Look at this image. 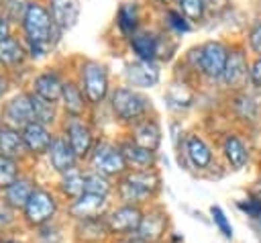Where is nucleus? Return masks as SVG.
<instances>
[{
	"label": "nucleus",
	"mask_w": 261,
	"mask_h": 243,
	"mask_svg": "<svg viewBox=\"0 0 261 243\" xmlns=\"http://www.w3.org/2000/svg\"><path fill=\"white\" fill-rule=\"evenodd\" d=\"M18 35L22 37L29 59L33 65H39L57 51V45L61 43L63 33L55 27L45 0H31L29 8L22 16V22L18 25Z\"/></svg>",
	"instance_id": "nucleus-1"
},
{
	"label": "nucleus",
	"mask_w": 261,
	"mask_h": 243,
	"mask_svg": "<svg viewBox=\"0 0 261 243\" xmlns=\"http://www.w3.org/2000/svg\"><path fill=\"white\" fill-rule=\"evenodd\" d=\"M69 71H71L73 80L80 84V88L84 90L90 108H98V106L106 104V100L112 92L110 71H108L106 63H102L98 59H90V57H80L77 65Z\"/></svg>",
	"instance_id": "nucleus-2"
},
{
	"label": "nucleus",
	"mask_w": 261,
	"mask_h": 243,
	"mask_svg": "<svg viewBox=\"0 0 261 243\" xmlns=\"http://www.w3.org/2000/svg\"><path fill=\"white\" fill-rule=\"evenodd\" d=\"M161 190V176L155 167L149 169H128L122 178L114 182V192L120 204L143 206L151 202Z\"/></svg>",
	"instance_id": "nucleus-3"
},
{
	"label": "nucleus",
	"mask_w": 261,
	"mask_h": 243,
	"mask_svg": "<svg viewBox=\"0 0 261 243\" xmlns=\"http://www.w3.org/2000/svg\"><path fill=\"white\" fill-rule=\"evenodd\" d=\"M106 104H108L114 120L126 125L128 129L133 125H137L139 120L147 118L151 112V100L141 90H135L126 84L112 88Z\"/></svg>",
	"instance_id": "nucleus-4"
},
{
	"label": "nucleus",
	"mask_w": 261,
	"mask_h": 243,
	"mask_svg": "<svg viewBox=\"0 0 261 243\" xmlns=\"http://www.w3.org/2000/svg\"><path fill=\"white\" fill-rule=\"evenodd\" d=\"M88 167L94 172H100L104 176H108L110 180H118L128 172V163L118 147V141H110V139H98L90 157H88Z\"/></svg>",
	"instance_id": "nucleus-5"
},
{
	"label": "nucleus",
	"mask_w": 261,
	"mask_h": 243,
	"mask_svg": "<svg viewBox=\"0 0 261 243\" xmlns=\"http://www.w3.org/2000/svg\"><path fill=\"white\" fill-rule=\"evenodd\" d=\"M67 78H69L67 67L59 65V63H45L33 71V76L27 82V90L45 100L59 102Z\"/></svg>",
	"instance_id": "nucleus-6"
},
{
	"label": "nucleus",
	"mask_w": 261,
	"mask_h": 243,
	"mask_svg": "<svg viewBox=\"0 0 261 243\" xmlns=\"http://www.w3.org/2000/svg\"><path fill=\"white\" fill-rule=\"evenodd\" d=\"M57 212H59V198H57V194L51 188L37 186V190L31 194L29 202L20 210V218L31 229H39V227H45V225L53 223Z\"/></svg>",
	"instance_id": "nucleus-7"
},
{
	"label": "nucleus",
	"mask_w": 261,
	"mask_h": 243,
	"mask_svg": "<svg viewBox=\"0 0 261 243\" xmlns=\"http://www.w3.org/2000/svg\"><path fill=\"white\" fill-rule=\"evenodd\" d=\"M169 35L165 31H155L149 27H141L128 41V49L135 55V59L141 61H157V59H169L171 49H167Z\"/></svg>",
	"instance_id": "nucleus-8"
},
{
	"label": "nucleus",
	"mask_w": 261,
	"mask_h": 243,
	"mask_svg": "<svg viewBox=\"0 0 261 243\" xmlns=\"http://www.w3.org/2000/svg\"><path fill=\"white\" fill-rule=\"evenodd\" d=\"M228 49L218 41H208L204 45H198L190 49L188 63L202 76L208 78H220L224 74L226 61H228Z\"/></svg>",
	"instance_id": "nucleus-9"
},
{
	"label": "nucleus",
	"mask_w": 261,
	"mask_h": 243,
	"mask_svg": "<svg viewBox=\"0 0 261 243\" xmlns=\"http://www.w3.org/2000/svg\"><path fill=\"white\" fill-rule=\"evenodd\" d=\"M57 133L67 139V143L71 145V149L75 151L80 161H88V157H90V153H92V149L98 141L96 133H94V127L88 120V116H84V118L63 116Z\"/></svg>",
	"instance_id": "nucleus-10"
},
{
	"label": "nucleus",
	"mask_w": 261,
	"mask_h": 243,
	"mask_svg": "<svg viewBox=\"0 0 261 243\" xmlns=\"http://www.w3.org/2000/svg\"><path fill=\"white\" fill-rule=\"evenodd\" d=\"M33 120H35V112H33L31 92L27 88H16L0 106V123L22 131Z\"/></svg>",
	"instance_id": "nucleus-11"
},
{
	"label": "nucleus",
	"mask_w": 261,
	"mask_h": 243,
	"mask_svg": "<svg viewBox=\"0 0 261 243\" xmlns=\"http://www.w3.org/2000/svg\"><path fill=\"white\" fill-rule=\"evenodd\" d=\"M143 208L133 204H118L106 212V223L112 235L116 237H130L137 233L143 221Z\"/></svg>",
	"instance_id": "nucleus-12"
},
{
	"label": "nucleus",
	"mask_w": 261,
	"mask_h": 243,
	"mask_svg": "<svg viewBox=\"0 0 261 243\" xmlns=\"http://www.w3.org/2000/svg\"><path fill=\"white\" fill-rule=\"evenodd\" d=\"M22 139H24V147H27V153H29V159L31 161H37L41 157L47 155L49 147L53 145L55 137H57V129H51L43 123H29L22 131Z\"/></svg>",
	"instance_id": "nucleus-13"
},
{
	"label": "nucleus",
	"mask_w": 261,
	"mask_h": 243,
	"mask_svg": "<svg viewBox=\"0 0 261 243\" xmlns=\"http://www.w3.org/2000/svg\"><path fill=\"white\" fill-rule=\"evenodd\" d=\"M124 82L126 86L135 88V90H147V88H153L159 84L161 80V69L157 65V61H141V59H135L130 63L124 65Z\"/></svg>",
	"instance_id": "nucleus-14"
},
{
	"label": "nucleus",
	"mask_w": 261,
	"mask_h": 243,
	"mask_svg": "<svg viewBox=\"0 0 261 243\" xmlns=\"http://www.w3.org/2000/svg\"><path fill=\"white\" fill-rule=\"evenodd\" d=\"M167 225H169L167 212L159 206H151L149 210L143 212V221H141L135 237L141 243H161L167 233Z\"/></svg>",
	"instance_id": "nucleus-15"
},
{
	"label": "nucleus",
	"mask_w": 261,
	"mask_h": 243,
	"mask_svg": "<svg viewBox=\"0 0 261 243\" xmlns=\"http://www.w3.org/2000/svg\"><path fill=\"white\" fill-rule=\"evenodd\" d=\"M110 210V200L108 196H98V194H88L84 192L75 200L67 202V212L73 221H88V218H98L104 216Z\"/></svg>",
	"instance_id": "nucleus-16"
},
{
	"label": "nucleus",
	"mask_w": 261,
	"mask_h": 243,
	"mask_svg": "<svg viewBox=\"0 0 261 243\" xmlns=\"http://www.w3.org/2000/svg\"><path fill=\"white\" fill-rule=\"evenodd\" d=\"M59 108H61L63 116H71V118H84V116H88L90 104L86 100L84 90L73 80L71 71H69V78H67L65 86H63V92H61V98H59Z\"/></svg>",
	"instance_id": "nucleus-17"
},
{
	"label": "nucleus",
	"mask_w": 261,
	"mask_h": 243,
	"mask_svg": "<svg viewBox=\"0 0 261 243\" xmlns=\"http://www.w3.org/2000/svg\"><path fill=\"white\" fill-rule=\"evenodd\" d=\"M45 159H47V165L51 167V172H55L57 176L65 174V172H69V169H73V167H77L82 163L80 157L75 155V151L71 149V145L67 143V139L63 135H59V133H57L53 145L49 147Z\"/></svg>",
	"instance_id": "nucleus-18"
},
{
	"label": "nucleus",
	"mask_w": 261,
	"mask_h": 243,
	"mask_svg": "<svg viewBox=\"0 0 261 243\" xmlns=\"http://www.w3.org/2000/svg\"><path fill=\"white\" fill-rule=\"evenodd\" d=\"M47 10L55 22V27L65 35L69 33L82 14V2L80 0H45Z\"/></svg>",
	"instance_id": "nucleus-19"
},
{
	"label": "nucleus",
	"mask_w": 261,
	"mask_h": 243,
	"mask_svg": "<svg viewBox=\"0 0 261 243\" xmlns=\"http://www.w3.org/2000/svg\"><path fill=\"white\" fill-rule=\"evenodd\" d=\"M181 149H184L186 161H188L194 169L204 172V169H208V167L212 165V159H214L212 149H210V145H208L200 135H196V133L186 135L184 141H181Z\"/></svg>",
	"instance_id": "nucleus-20"
},
{
	"label": "nucleus",
	"mask_w": 261,
	"mask_h": 243,
	"mask_svg": "<svg viewBox=\"0 0 261 243\" xmlns=\"http://www.w3.org/2000/svg\"><path fill=\"white\" fill-rule=\"evenodd\" d=\"M114 27L118 29L122 39H130L141 27H143V10L137 0H126L116 8L114 14Z\"/></svg>",
	"instance_id": "nucleus-21"
},
{
	"label": "nucleus",
	"mask_w": 261,
	"mask_h": 243,
	"mask_svg": "<svg viewBox=\"0 0 261 243\" xmlns=\"http://www.w3.org/2000/svg\"><path fill=\"white\" fill-rule=\"evenodd\" d=\"M161 125L155 116H147L143 120H139L137 125H133L128 129V139H133L137 145L145 147V149H151V151H157L159 145H161Z\"/></svg>",
	"instance_id": "nucleus-22"
},
{
	"label": "nucleus",
	"mask_w": 261,
	"mask_h": 243,
	"mask_svg": "<svg viewBox=\"0 0 261 243\" xmlns=\"http://www.w3.org/2000/svg\"><path fill=\"white\" fill-rule=\"evenodd\" d=\"M37 180L31 176V174H22L20 178H16L10 186H6L0 194H2V198L16 210V212H20L22 208H24V204L29 202V198H31V194L37 190Z\"/></svg>",
	"instance_id": "nucleus-23"
},
{
	"label": "nucleus",
	"mask_w": 261,
	"mask_h": 243,
	"mask_svg": "<svg viewBox=\"0 0 261 243\" xmlns=\"http://www.w3.org/2000/svg\"><path fill=\"white\" fill-rule=\"evenodd\" d=\"M118 147H120V151L128 163V169H149V167H155V163H157V151L145 149L128 137L120 139Z\"/></svg>",
	"instance_id": "nucleus-24"
},
{
	"label": "nucleus",
	"mask_w": 261,
	"mask_h": 243,
	"mask_svg": "<svg viewBox=\"0 0 261 243\" xmlns=\"http://www.w3.org/2000/svg\"><path fill=\"white\" fill-rule=\"evenodd\" d=\"M0 153L6 155V157L18 159L22 163L31 161L20 129H14V127H8V125L0 123Z\"/></svg>",
	"instance_id": "nucleus-25"
},
{
	"label": "nucleus",
	"mask_w": 261,
	"mask_h": 243,
	"mask_svg": "<svg viewBox=\"0 0 261 243\" xmlns=\"http://www.w3.org/2000/svg\"><path fill=\"white\" fill-rule=\"evenodd\" d=\"M84 178H86V167L77 165V167H73V169L57 176L55 190L59 192L61 198H65L67 202H71V200H75L77 196L84 194Z\"/></svg>",
	"instance_id": "nucleus-26"
},
{
	"label": "nucleus",
	"mask_w": 261,
	"mask_h": 243,
	"mask_svg": "<svg viewBox=\"0 0 261 243\" xmlns=\"http://www.w3.org/2000/svg\"><path fill=\"white\" fill-rule=\"evenodd\" d=\"M31 100H33V112H35V120L37 123H43L51 129H59L61 120H63V112L59 108V102H51V100H45L37 94L31 92Z\"/></svg>",
	"instance_id": "nucleus-27"
},
{
	"label": "nucleus",
	"mask_w": 261,
	"mask_h": 243,
	"mask_svg": "<svg viewBox=\"0 0 261 243\" xmlns=\"http://www.w3.org/2000/svg\"><path fill=\"white\" fill-rule=\"evenodd\" d=\"M75 235L77 239H82L84 243H100L102 239H106L110 233L108 223H106V214L98 216V218H88V221H75Z\"/></svg>",
	"instance_id": "nucleus-28"
},
{
	"label": "nucleus",
	"mask_w": 261,
	"mask_h": 243,
	"mask_svg": "<svg viewBox=\"0 0 261 243\" xmlns=\"http://www.w3.org/2000/svg\"><path fill=\"white\" fill-rule=\"evenodd\" d=\"M249 74H251V69H247L245 55L241 51H232L228 55V61H226V67H224V74H222L224 82L228 86H232V88H239L249 78Z\"/></svg>",
	"instance_id": "nucleus-29"
},
{
	"label": "nucleus",
	"mask_w": 261,
	"mask_h": 243,
	"mask_svg": "<svg viewBox=\"0 0 261 243\" xmlns=\"http://www.w3.org/2000/svg\"><path fill=\"white\" fill-rule=\"evenodd\" d=\"M222 153L228 161V165H232L234 169H241L247 159H249V151L247 145L237 137V135H226L222 141Z\"/></svg>",
	"instance_id": "nucleus-30"
},
{
	"label": "nucleus",
	"mask_w": 261,
	"mask_h": 243,
	"mask_svg": "<svg viewBox=\"0 0 261 243\" xmlns=\"http://www.w3.org/2000/svg\"><path fill=\"white\" fill-rule=\"evenodd\" d=\"M84 192H88V194H98V196H108V198H110V194L114 192V182H112L108 176L86 167Z\"/></svg>",
	"instance_id": "nucleus-31"
},
{
	"label": "nucleus",
	"mask_w": 261,
	"mask_h": 243,
	"mask_svg": "<svg viewBox=\"0 0 261 243\" xmlns=\"http://www.w3.org/2000/svg\"><path fill=\"white\" fill-rule=\"evenodd\" d=\"M24 174V163L0 153V192Z\"/></svg>",
	"instance_id": "nucleus-32"
},
{
	"label": "nucleus",
	"mask_w": 261,
	"mask_h": 243,
	"mask_svg": "<svg viewBox=\"0 0 261 243\" xmlns=\"http://www.w3.org/2000/svg\"><path fill=\"white\" fill-rule=\"evenodd\" d=\"M163 27L169 31V33H175V35H184L188 33L192 27H190V20L177 10V8H165L163 10Z\"/></svg>",
	"instance_id": "nucleus-33"
},
{
	"label": "nucleus",
	"mask_w": 261,
	"mask_h": 243,
	"mask_svg": "<svg viewBox=\"0 0 261 243\" xmlns=\"http://www.w3.org/2000/svg\"><path fill=\"white\" fill-rule=\"evenodd\" d=\"M177 10L190 20V22H200L206 12V0H175Z\"/></svg>",
	"instance_id": "nucleus-34"
},
{
	"label": "nucleus",
	"mask_w": 261,
	"mask_h": 243,
	"mask_svg": "<svg viewBox=\"0 0 261 243\" xmlns=\"http://www.w3.org/2000/svg\"><path fill=\"white\" fill-rule=\"evenodd\" d=\"M31 0H2V14L18 29V25L22 22V16L29 8Z\"/></svg>",
	"instance_id": "nucleus-35"
},
{
	"label": "nucleus",
	"mask_w": 261,
	"mask_h": 243,
	"mask_svg": "<svg viewBox=\"0 0 261 243\" xmlns=\"http://www.w3.org/2000/svg\"><path fill=\"white\" fill-rule=\"evenodd\" d=\"M210 214H212V223L216 225V229L220 231V235L230 241V239H232V225L228 223L224 210H222L220 206H212V208H210Z\"/></svg>",
	"instance_id": "nucleus-36"
},
{
	"label": "nucleus",
	"mask_w": 261,
	"mask_h": 243,
	"mask_svg": "<svg viewBox=\"0 0 261 243\" xmlns=\"http://www.w3.org/2000/svg\"><path fill=\"white\" fill-rule=\"evenodd\" d=\"M237 206H239V210L245 212L251 221H255L257 216H261V198H253V196H251V198L239 200Z\"/></svg>",
	"instance_id": "nucleus-37"
},
{
	"label": "nucleus",
	"mask_w": 261,
	"mask_h": 243,
	"mask_svg": "<svg viewBox=\"0 0 261 243\" xmlns=\"http://www.w3.org/2000/svg\"><path fill=\"white\" fill-rule=\"evenodd\" d=\"M16 218H18V212L2 198V194H0V229H6V227H12L14 223H16Z\"/></svg>",
	"instance_id": "nucleus-38"
},
{
	"label": "nucleus",
	"mask_w": 261,
	"mask_h": 243,
	"mask_svg": "<svg viewBox=\"0 0 261 243\" xmlns=\"http://www.w3.org/2000/svg\"><path fill=\"white\" fill-rule=\"evenodd\" d=\"M37 237H39L41 243H61V233H59V227L55 223H49L45 227H39Z\"/></svg>",
	"instance_id": "nucleus-39"
},
{
	"label": "nucleus",
	"mask_w": 261,
	"mask_h": 243,
	"mask_svg": "<svg viewBox=\"0 0 261 243\" xmlns=\"http://www.w3.org/2000/svg\"><path fill=\"white\" fill-rule=\"evenodd\" d=\"M16 88H18V86H16L14 78H12L8 71L0 69V106H2V102H4Z\"/></svg>",
	"instance_id": "nucleus-40"
},
{
	"label": "nucleus",
	"mask_w": 261,
	"mask_h": 243,
	"mask_svg": "<svg viewBox=\"0 0 261 243\" xmlns=\"http://www.w3.org/2000/svg\"><path fill=\"white\" fill-rule=\"evenodd\" d=\"M16 33H18V29H16V27H14V25L0 12V43L6 41V39H10V37L16 35Z\"/></svg>",
	"instance_id": "nucleus-41"
},
{
	"label": "nucleus",
	"mask_w": 261,
	"mask_h": 243,
	"mask_svg": "<svg viewBox=\"0 0 261 243\" xmlns=\"http://www.w3.org/2000/svg\"><path fill=\"white\" fill-rule=\"evenodd\" d=\"M249 45H251V49H253L255 53L261 55V22H257V25L251 29V33H249Z\"/></svg>",
	"instance_id": "nucleus-42"
},
{
	"label": "nucleus",
	"mask_w": 261,
	"mask_h": 243,
	"mask_svg": "<svg viewBox=\"0 0 261 243\" xmlns=\"http://www.w3.org/2000/svg\"><path fill=\"white\" fill-rule=\"evenodd\" d=\"M249 78H251V82L257 86V88H261V57L253 63V67H251V74H249Z\"/></svg>",
	"instance_id": "nucleus-43"
},
{
	"label": "nucleus",
	"mask_w": 261,
	"mask_h": 243,
	"mask_svg": "<svg viewBox=\"0 0 261 243\" xmlns=\"http://www.w3.org/2000/svg\"><path fill=\"white\" fill-rule=\"evenodd\" d=\"M116 243H141V241H139L135 235H130V237H120Z\"/></svg>",
	"instance_id": "nucleus-44"
},
{
	"label": "nucleus",
	"mask_w": 261,
	"mask_h": 243,
	"mask_svg": "<svg viewBox=\"0 0 261 243\" xmlns=\"http://www.w3.org/2000/svg\"><path fill=\"white\" fill-rule=\"evenodd\" d=\"M253 229L257 231V235H259V239H261V216H257V218L253 221Z\"/></svg>",
	"instance_id": "nucleus-45"
},
{
	"label": "nucleus",
	"mask_w": 261,
	"mask_h": 243,
	"mask_svg": "<svg viewBox=\"0 0 261 243\" xmlns=\"http://www.w3.org/2000/svg\"><path fill=\"white\" fill-rule=\"evenodd\" d=\"M149 2H153V4H157V6H163V8H167V4H171L173 0H149Z\"/></svg>",
	"instance_id": "nucleus-46"
},
{
	"label": "nucleus",
	"mask_w": 261,
	"mask_h": 243,
	"mask_svg": "<svg viewBox=\"0 0 261 243\" xmlns=\"http://www.w3.org/2000/svg\"><path fill=\"white\" fill-rule=\"evenodd\" d=\"M0 12H2V0H0Z\"/></svg>",
	"instance_id": "nucleus-47"
},
{
	"label": "nucleus",
	"mask_w": 261,
	"mask_h": 243,
	"mask_svg": "<svg viewBox=\"0 0 261 243\" xmlns=\"http://www.w3.org/2000/svg\"><path fill=\"white\" fill-rule=\"evenodd\" d=\"M0 243H4V241H2V237H0Z\"/></svg>",
	"instance_id": "nucleus-48"
}]
</instances>
